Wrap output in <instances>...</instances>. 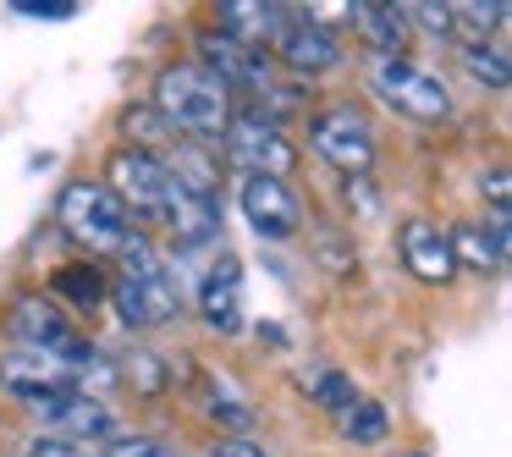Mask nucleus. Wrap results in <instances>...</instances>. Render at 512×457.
Here are the masks:
<instances>
[{
  "instance_id": "f257e3e1",
  "label": "nucleus",
  "mask_w": 512,
  "mask_h": 457,
  "mask_svg": "<svg viewBox=\"0 0 512 457\" xmlns=\"http://www.w3.org/2000/svg\"><path fill=\"white\" fill-rule=\"evenodd\" d=\"M122 254V276L111 287V303H116V320L127 331H160V325L177 320L182 309V287L177 276L166 270V259L149 248L144 232H127V243L116 248Z\"/></svg>"
},
{
  "instance_id": "f03ea898",
  "label": "nucleus",
  "mask_w": 512,
  "mask_h": 457,
  "mask_svg": "<svg viewBox=\"0 0 512 457\" xmlns=\"http://www.w3.org/2000/svg\"><path fill=\"white\" fill-rule=\"evenodd\" d=\"M155 116L166 127H182L193 138H221L226 122H232V89H226L215 72H204L199 61H182V67H166L155 83Z\"/></svg>"
},
{
  "instance_id": "7ed1b4c3",
  "label": "nucleus",
  "mask_w": 512,
  "mask_h": 457,
  "mask_svg": "<svg viewBox=\"0 0 512 457\" xmlns=\"http://www.w3.org/2000/svg\"><path fill=\"white\" fill-rule=\"evenodd\" d=\"M56 221L67 226L72 243L94 248V254H116V248L127 243V232H133V215L122 210V199H116L105 182H67L56 199Z\"/></svg>"
},
{
  "instance_id": "20e7f679",
  "label": "nucleus",
  "mask_w": 512,
  "mask_h": 457,
  "mask_svg": "<svg viewBox=\"0 0 512 457\" xmlns=\"http://www.w3.org/2000/svg\"><path fill=\"white\" fill-rule=\"evenodd\" d=\"M6 331H12L17 342L28 347V353L61 358V364H67L78 380H89L94 358H100L78 331H72L67 314H61L56 303H45V298H17V303H12V314H6Z\"/></svg>"
},
{
  "instance_id": "39448f33",
  "label": "nucleus",
  "mask_w": 512,
  "mask_h": 457,
  "mask_svg": "<svg viewBox=\"0 0 512 457\" xmlns=\"http://www.w3.org/2000/svg\"><path fill=\"white\" fill-rule=\"evenodd\" d=\"M369 89L391 105V111L413 116V122H446L452 116V94L435 72L413 67L408 56H386V61H369Z\"/></svg>"
},
{
  "instance_id": "423d86ee",
  "label": "nucleus",
  "mask_w": 512,
  "mask_h": 457,
  "mask_svg": "<svg viewBox=\"0 0 512 457\" xmlns=\"http://www.w3.org/2000/svg\"><path fill=\"white\" fill-rule=\"evenodd\" d=\"M105 188L122 199V210L127 215H166V204H171V171H166V160L155 155V149H116L111 155V166H105Z\"/></svg>"
},
{
  "instance_id": "0eeeda50",
  "label": "nucleus",
  "mask_w": 512,
  "mask_h": 457,
  "mask_svg": "<svg viewBox=\"0 0 512 457\" xmlns=\"http://www.w3.org/2000/svg\"><path fill=\"white\" fill-rule=\"evenodd\" d=\"M309 144H314V155H325L347 177H369V166H375V127L353 105H331V111L314 116Z\"/></svg>"
},
{
  "instance_id": "6e6552de",
  "label": "nucleus",
  "mask_w": 512,
  "mask_h": 457,
  "mask_svg": "<svg viewBox=\"0 0 512 457\" xmlns=\"http://www.w3.org/2000/svg\"><path fill=\"white\" fill-rule=\"evenodd\" d=\"M221 138L232 144V155H237V166H243V177H276V182H287V171L298 166V149L287 144V133H281L276 122H265L259 111L232 116Z\"/></svg>"
},
{
  "instance_id": "1a4fd4ad",
  "label": "nucleus",
  "mask_w": 512,
  "mask_h": 457,
  "mask_svg": "<svg viewBox=\"0 0 512 457\" xmlns=\"http://www.w3.org/2000/svg\"><path fill=\"white\" fill-rule=\"evenodd\" d=\"M28 413H34L50 435H67V441H83V446L116 435V413L105 408L100 397H89V391H56V397H39V402H28Z\"/></svg>"
},
{
  "instance_id": "9d476101",
  "label": "nucleus",
  "mask_w": 512,
  "mask_h": 457,
  "mask_svg": "<svg viewBox=\"0 0 512 457\" xmlns=\"http://www.w3.org/2000/svg\"><path fill=\"white\" fill-rule=\"evenodd\" d=\"M237 204H243V221L254 226L265 243H287L303 226V210H298V199H292V188L276 177H243L237 182Z\"/></svg>"
},
{
  "instance_id": "9b49d317",
  "label": "nucleus",
  "mask_w": 512,
  "mask_h": 457,
  "mask_svg": "<svg viewBox=\"0 0 512 457\" xmlns=\"http://www.w3.org/2000/svg\"><path fill=\"white\" fill-rule=\"evenodd\" d=\"M0 386L12 391L17 402H39V397H56V391H83V380L72 375L61 358H45V353H28V347H17L6 364H0Z\"/></svg>"
},
{
  "instance_id": "f8f14e48",
  "label": "nucleus",
  "mask_w": 512,
  "mask_h": 457,
  "mask_svg": "<svg viewBox=\"0 0 512 457\" xmlns=\"http://www.w3.org/2000/svg\"><path fill=\"white\" fill-rule=\"evenodd\" d=\"M270 50H276L292 72H331L336 61H342L336 34L325 23H314V17H287V28L276 34V45H270Z\"/></svg>"
},
{
  "instance_id": "ddd939ff",
  "label": "nucleus",
  "mask_w": 512,
  "mask_h": 457,
  "mask_svg": "<svg viewBox=\"0 0 512 457\" xmlns=\"http://www.w3.org/2000/svg\"><path fill=\"white\" fill-rule=\"evenodd\" d=\"M452 243V259L468 270H501L507 265V248H512V232H507V215H490V221H457L446 232Z\"/></svg>"
},
{
  "instance_id": "4468645a",
  "label": "nucleus",
  "mask_w": 512,
  "mask_h": 457,
  "mask_svg": "<svg viewBox=\"0 0 512 457\" xmlns=\"http://www.w3.org/2000/svg\"><path fill=\"white\" fill-rule=\"evenodd\" d=\"M199 50H204L199 67H204V72H215V78H221L226 89H232V83L265 89V50L237 45V39H232V34H221V28H204V34H199Z\"/></svg>"
},
{
  "instance_id": "2eb2a0df",
  "label": "nucleus",
  "mask_w": 512,
  "mask_h": 457,
  "mask_svg": "<svg viewBox=\"0 0 512 457\" xmlns=\"http://www.w3.org/2000/svg\"><path fill=\"white\" fill-rule=\"evenodd\" d=\"M199 314H204V325H215V331H226V336L243 325V270H237V259L221 254L210 265V276H204V287H199Z\"/></svg>"
},
{
  "instance_id": "dca6fc26",
  "label": "nucleus",
  "mask_w": 512,
  "mask_h": 457,
  "mask_svg": "<svg viewBox=\"0 0 512 457\" xmlns=\"http://www.w3.org/2000/svg\"><path fill=\"white\" fill-rule=\"evenodd\" d=\"M402 265H408L419 281H452L457 276L452 243H446V232L435 221H408L402 226Z\"/></svg>"
},
{
  "instance_id": "f3484780",
  "label": "nucleus",
  "mask_w": 512,
  "mask_h": 457,
  "mask_svg": "<svg viewBox=\"0 0 512 457\" xmlns=\"http://www.w3.org/2000/svg\"><path fill=\"white\" fill-rule=\"evenodd\" d=\"M353 28H358V39L375 50V61L408 50V17H402V6H391V0H353Z\"/></svg>"
},
{
  "instance_id": "a211bd4d",
  "label": "nucleus",
  "mask_w": 512,
  "mask_h": 457,
  "mask_svg": "<svg viewBox=\"0 0 512 457\" xmlns=\"http://www.w3.org/2000/svg\"><path fill=\"white\" fill-rule=\"evenodd\" d=\"M457 56H463L468 78H479L485 89H507L512 83V56H507L501 39H474V45H463Z\"/></svg>"
},
{
  "instance_id": "6ab92c4d",
  "label": "nucleus",
  "mask_w": 512,
  "mask_h": 457,
  "mask_svg": "<svg viewBox=\"0 0 512 457\" xmlns=\"http://www.w3.org/2000/svg\"><path fill=\"white\" fill-rule=\"evenodd\" d=\"M336 430H342L353 446H380L391 424H386V408H380L375 397H353L342 413H336Z\"/></svg>"
},
{
  "instance_id": "aec40b11",
  "label": "nucleus",
  "mask_w": 512,
  "mask_h": 457,
  "mask_svg": "<svg viewBox=\"0 0 512 457\" xmlns=\"http://www.w3.org/2000/svg\"><path fill=\"white\" fill-rule=\"evenodd\" d=\"M56 292L72 298V309H94V303L105 298V281H100L94 265H61L56 270Z\"/></svg>"
},
{
  "instance_id": "412c9836",
  "label": "nucleus",
  "mask_w": 512,
  "mask_h": 457,
  "mask_svg": "<svg viewBox=\"0 0 512 457\" xmlns=\"http://www.w3.org/2000/svg\"><path fill=\"white\" fill-rule=\"evenodd\" d=\"M309 391H314V402H320V408H331V413H342L347 402H353V380L336 375V369H320V375H309Z\"/></svg>"
},
{
  "instance_id": "4be33fe9",
  "label": "nucleus",
  "mask_w": 512,
  "mask_h": 457,
  "mask_svg": "<svg viewBox=\"0 0 512 457\" xmlns=\"http://www.w3.org/2000/svg\"><path fill=\"white\" fill-rule=\"evenodd\" d=\"M100 457H177V452L155 435H105Z\"/></svg>"
},
{
  "instance_id": "5701e85b",
  "label": "nucleus",
  "mask_w": 512,
  "mask_h": 457,
  "mask_svg": "<svg viewBox=\"0 0 512 457\" xmlns=\"http://www.w3.org/2000/svg\"><path fill=\"white\" fill-rule=\"evenodd\" d=\"M402 17H408V23H419L424 34H435V39H457V34H452V6H435V0H413V6H408Z\"/></svg>"
},
{
  "instance_id": "b1692460",
  "label": "nucleus",
  "mask_w": 512,
  "mask_h": 457,
  "mask_svg": "<svg viewBox=\"0 0 512 457\" xmlns=\"http://www.w3.org/2000/svg\"><path fill=\"white\" fill-rule=\"evenodd\" d=\"M23 457H94V446H83V441H67V435H34V441L23 446Z\"/></svg>"
},
{
  "instance_id": "393cba45",
  "label": "nucleus",
  "mask_w": 512,
  "mask_h": 457,
  "mask_svg": "<svg viewBox=\"0 0 512 457\" xmlns=\"http://www.w3.org/2000/svg\"><path fill=\"white\" fill-rule=\"evenodd\" d=\"M507 182H512V177H507V166H496L490 177H479V193L490 199V210H496V215H507V199H512Z\"/></svg>"
},
{
  "instance_id": "a878e982",
  "label": "nucleus",
  "mask_w": 512,
  "mask_h": 457,
  "mask_svg": "<svg viewBox=\"0 0 512 457\" xmlns=\"http://www.w3.org/2000/svg\"><path fill=\"white\" fill-rule=\"evenodd\" d=\"M210 457H270L259 441H248V435H221V441L210 446Z\"/></svg>"
},
{
  "instance_id": "bb28decb",
  "label": "nucleus",
  "mask_w": 512,
  "mask_h": 457,
  "mask_svg": "<svg viewBox=\"0 0 512 457\" xmlns=\"http://www.w3.org/2000/svg\"><path fill=\"white\" fill-rule=\"evenodd\" d=\"M23 17H72L78 12V0H12Z\"/></svg>"
},
{
  "instance_id": "cd10ccee",
  "label": "nucleus",
  "mask_w": 512,
  "mask_h": 457,
  "mask_svg": "<svg viewBox=\"0 0 512 457\" xmlns=\"http://www.w3.org/2000/svg\"><path fill=\"white\" fill-rule=\"evenodd\" d=\"M397 457H424V452H397Z\"/></svg>"
}]
</instances>
